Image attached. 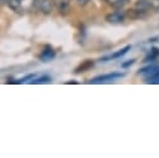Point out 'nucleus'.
<instances>
[{"label":"nucleus","mask_w":159,"mask_h":158,"mask_svg":"<svg viewBox=\"0 0 159 158\" xmlns=\"http://www.w3.org/2000/svg\"><path fill=\"white\" fill-rule=\"evenodd\" d=\"M123 76H124V73H122V72H111V73H107V75H101V76L93 77L89 82L91 83H104V82L113 81L116 78H120Z\"/></svg>","instance_id":"nucleus-1"},{"label":"nucleus","mask_w":159,"mask_h":158,"mask_svg":"<svg viewBox=\"0 0 159 158\" xmlns=\"http://www.w3.org/2000/svg\"><path fill=\"white\" fill-rule=\"evenodd\" d=\"M124 19H125V15H124V12H122V11L111 12V14H108V15L106 16V20H107L108 22H111V24H119V22L124 21Z\"/></svg>","instance_id":"nucleus-2"},{"label":"nucleus","mask_w":159,"mask_h":158,"mask_svg":"<svg viewBox=\"0 0 159 158\" xmlns=\"http://www.w3.org/2000/svg\"><path fill=\"white\" fill-rule=\"evenodd\" d=\"M158 71H159V66L155 65V63H153V65H149V66H147V67L139 70L138 75H143V76H147L148 78H150V77H153Z\"/></svg>","instance_id":"nucleus-3"},{"label":"nucleus","mask_w":159,"mask_h":158,"mask_svg":"<svg viewBox=\"0 0 159 158\" xmlns=\"http://www.w3.org/2000/svg\"><path fill=\"white\" fill-rule=\"evenodd\" d=\"M53 1V6L62 14H66L70 10L71 6V0H52Z\"/></svg>","instance_id":"nucleus-4"},{"label":"nucleus","mask_w":159,"mask_h":158,"mask_svg":"<svg viewBox=\"0 0 159 158\" xmlns=\"http://www.w3.org/2000/svg\"><path fill=\"white\" fill-rule=\"evenodd\" d=\"M39 9L42 14H50L53 9V1L52 0H40Z\"/></svg>","instance_id":"nucleus-5"},{"label":"nucleus","mask_w":159,"mask_h":158,"mask_svg":"<svg viewBox=\"0 0 159 158\" xmlns=\"http://www.w3.org/2000/svg\"><path fill=\"white\" fill-rule=\"evenodd\" d=\"M150 6H152L150 0H137V2L134 5V9L142 14V12H145Z\"/></svg>","instance_id":"nucleus-6"},{"label":"nucleus","mask_w":159,"mask_h":158,"mask_svg":"<svg viewBox=\"0 0 159 158\" xmlns=\"http://www.w3.org/2000/svg\"><path fill=\"white\" fill-rule=\"evenodd\" d=\"M53 57H55V51H53L50 46H46L45 50H43V51L41 52V55H40V60L43 61V62H48V61H51Z\"/></svg>","instance_id":"nucleus-7"},{"label":"nucleus","mask_w":159,"mask_h":158,"mask_svg":"<svg viewBox=\"0 0 159 158\" xmlns=\"http://www.w3.org/2000/svg\"><path fill=\"white\" fill-rule=\"evenodd\" d=\"M129 50H130V46H129V45H127V46H124L123 49H120V50L116 51L114 53H112V55H109V56H107V57H103L102 60H113V58H118V57H120V56L125 55Z\"/></svg>","instance_id":"nucleus-8"},{"label":"nucleus","mask_w":159,"mask_h":158,"mask_svg":"<svg viewBox=\"0 0 159 158\" xmlns=\"http://www.w3.org/2000/svg\"><path fill=\"white\" fill-rule=\"evenodd\" d=\"M7 4L10 9H12L16 12H21L24 10V0H9Z\"/></svg>","instance_id":"nucleus-9"},{"label":"nucleus","mask_w":159,"mask_h":158,"mask_svg":"<svg viewBox=\"0 0 159 158\" xmlns=\"http://www.w3.org/2000/svg\"><path fill=\"white\" fill-rule=\"evenodd\" d=\"M150 52H148V55L144 58V62H149V61H154L158 56H159V49L158 47H153L149 50Z\"/></svg>","instance_id":"nucleus-10"},{"label":"nucleus","mask_w":159,"mask_h":158,"mask_svg":"<svg viewBox=\"0 0 159 158\" xmlns=\"http://www.w3.org/2000/svg\"><path fill=\"white\" fill-rule=\"evenodd\" d=\"M51 81V78L48 77V76H41V77H39V78H35V80H32V81H30L31 83H47V82H50Z\"/></svg>","instance_id":"nucleus-11"},{"label":"nucleus","mask_w":159,"mask_h":158,"mask_svg":"<svg viewBox=\"0 0 159 158\" xmlns=\"http://www.w3.org/2000/svg\"><path fill=\"white\" fill-rule=\"evenodd\" d=\"M134 62H135V60H134V58H132V60H128L127 62L122 63V67H124V68H125V67H128V66H132Z\"/></svg>","instance_id":"nucleus-12"},{"label":"nucleus","mask_w":159,"mask_h":158,"mask_svg":"<svg viewBox=\"0 0 159 158\" xmlns=\"http://www.w3.org/2000/svg\"><path fill=\"white\" fill-rule=\"evenodd\" d=\"M91 0H77V2L80 4V5H86V4H88Z\"/></svg>","instance_id":"nucleus-13"},{"label":"nucleus","mask_w":159,"mask_h":158,"mask_svg":"<svg viewBox=\"0 0 159 158\" xmlns=\"http://www.w3.org/2000/svg\"><path fill=\"white\" fill-rule=\"evenodd\" d=\"M9 0H0V4H7Z\"/></svg>","instance_id":"nucleus-14"},{"label":"nucleus","mask_w":159,"mask_h":158,"mask_svg":"<svg viewBox=\"0 0 159 158\" xmlns=\"http://www.w3.org/2000/svg\"><path fill=\"white\" fill-rule=\"evenodd\" d=\"M158 10H159V7H158Z\"/></svg>","instance_id":"nucleus-15"}]
</instances>
